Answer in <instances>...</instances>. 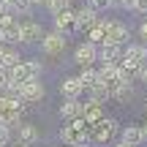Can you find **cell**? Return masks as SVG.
Returning <instances> with one entry per match:
<instances>
[{
	"mask_svg": "<svg viewBox=\"0 0 147 147\" xmlns=\"http://www.w3.org/2000/svg\"><path fill=\"white\" fill-rule=\"evenodd\" d=\"M44 36H47V30L36 19H22L19 22V44H41Z\"/></svg>",
	"mask_w": 147,
	"mask_h": 147,
	"instance_id": "cell-4",
	"label": "cell"
},
{
	"mask_svg": "<svg viewBox=\"0 0 147 147\" xmlns=\"http://www.w3.org/2000/svg\"><path fill=\"white\" fill-rule=\"evenodd\" d=\"M120 136H123V142H128V144H134V147L144 142L142 125H125V128H123V134H120Z\"/></svg>",
	"mask_w": 147,
	"mask_h": 147,
	"instance_id": "cell-15",
	"label": "cell"
},
{
	"mask_svg": "<svg viewBox=\"0 0 147 147\" xmlns=\"http://www.w3.org/2000/svg\"><path fill=\"white\" fill-rule=\"evenodd\" d=\"M79 79L84 82V87H90V84H95V82H98V71H95L93 65H84L82 74H79Z\"/></svg>",
	"mask_w": 147,
	"mask_h": 147,
	"instance_id": "cell-20",
	"label": "cell"
},
{
	"mask_svg": "<svg viewBox=\"0 0 147 147\" xmlns=\"http://www.w3.org/2000/svg\"><path fill=\"white\" fill-rule=\"evenodd\" d=\"M11 14H19V16H30V11L36 8L33 0H11Z\"/></svg>",
	"mask_w": 147,
	"mask_h": 147,
	"instance_id": "cell-19",
	"label": "cell"
},
{
	"mask_svg": "<svg viewBox=\"0 0 147 147\" xmlns=\"http://www.w3.org/2000/svg\"><path fill=\"white\" fill-rule=\"evenodd\" d=\"M82 90H87V87H84V82L79 76H65L63 82H60V93H63L65 98H79Z\"/></svg>",
	"mask_w": 147,
	"mask_h": 147,
	"instance_id": "cell-10",
	"label": "cell"
},
{
	"mask_svg": "<svg viewBox=\"0 0 147 147\" xmlns=\"http://www.w3.org/2000/svg\"><path fill=\"white\" fill-rule=\"evenodd\" d=\"M90 134H93V125H90L84 117H76V120L68 123V125L60 128V136H63V142H68V144H84Z\"/></svg>",
	"mask_w": 147,
	"mask_h": 147,
	"instance_id": "cell-1",
	"label": "cell"
},
{
	"mask_svg": "<svg viewBox=\"0 0 147 147\" xmlns=\"http://www.w3.org/2000/svg\"><path fill=\"white\" fill-rule=\"evenodd\" d=\"M136 14H147V0H136Z\"/></svg>",
	"mask_w": 147,
	"mask_h": 147,
	"instance_id": "cell-29",
	"label": "cell"
},
{
	"mask_svg": "<svg viewBox=\"0 0 147 147\" xmlns=\"http://www.w3.org/2000/svg\"><path fill=\"white\" fill-rule=\"evenodd\" d=\"M84 5H90V8H95V11H101V8H106V0H82Z\"/></svg>",
	"mask_w": 147,
	"mask_h": 147,
	"instance_id": "cell-25",
	"label": "cell"
},
{
	"mask_svg": "<svg viewBox=\"0 0 147 147\" xmlns=\"http://www.w3.org/2000/svg\"><path fill=\"white\" fill-rule=\"evenodd\" d=\"M117 147H134V144H128V142H120V144H117Z\"/></svg>",
	"mask_w": 147,
	"mask_h": 147,
	"instance_id": "cell-32",
	"label": "cell"
},
{
	"mask_svg": "<svg viewBox=\"0 0 147 147\" xmlns=\"http://www.w3.org/2000/svg\"><path fill=\"white\" fill-rule=\"evenodd\" d=\"M74 16H76V11H71V8H65L63 14L52 16V19H55V30H60V33L71 30V27H74Z\"/></svg>",
	"mask_w": 147,
	"mask_h": 147,
	"instance_id": "cell-16",
	"label": "cell"
},
{
	"mask_svg": "<svg viewBox=\"0 0 147 147\" xmlns=\"http://www.w3.org/2000/svg\"><path fill=\"white\" fill-rule=\"evenodd\" d=\"M8 84H11L8 71H5V68H0V95H3V93H8Z\"/></svg>",
	"mask_w": 147,
	"mask_h": 147,
	"instance_id": "cell-22",
	"label": "cell"
},
{
	"mask_svg": "<svg viewBox=\"0 0 147 147\" xmlns=\"http://www.w3.org/2000/svg\"><path fill=\"white\" fill-rule=\"evenodd\" d=\"M0 52H3V41H0Z\"/></svg>",
	"mask_w": 147,
	"mask_h": 147,
	"instance_id": "cell-35",
	"label": "cell"
},
{
	"mask_svg": "<svg viewBox=\"0 0 147 147\" xmlns=\"http://www.w3.org/2000/svg\"><path fill=\"white\" fill-rule=\"evenodd\" d=\"M36 5H49V0H33Z\"/></svg>",
	"mask_w": 147,
	"mask_h": 147,
	"instance_id": "cell-30",
	"label": "cell"
},
{
	"mask_svg": "<svg viewBox=\"0 0 147 147\" xmlns=\"http://www.w3.org/2000/svg\"><path fill=\"white\" fill-rule=\"evenodd\" d=\"M82 117L90 123V125L101 123V120H104V104H98V101H93V98H90L87 104H84V115H82Z\"/></svg>",
	"mask_w": 147,
	"mask_h": 147,
	"instance_id": "cell-13",
	"label": "cell"
},
{
	"mask_svg": "<svg viewBox=\"0 0 147 147\" xmlns=\"http://www.w3.org/2000/svg\"><path fill=\"white\" fill-rule=\"evenodd\" d=\"M123 44H101L98 47V60L101 63H120L123 60Z\"/></svg>",
	"mask_w": 147,
	"mask_h": 147,
	"instance_id": "cell-9",
	"label": "cell"
},
{
	"mask_svg": "<svg viewBox=\"0 0 147 147\" xmlns=\"http://www.w3.org/2000/svg\"><path fill=\"white\" fill-rule=\"evenodd\" d=\"M142 134H144V142H147V123H144V125H142Z\"/></svg>",
	"mask_w": 147,
	"mask_h": 147,
	"instance_id": "cell-31",
	"label": "cell"
},
{
	"mask_svg": "<svg viewBox=\"0 0 147 147\" xmlns=\"http://www.w3.org/2000/svg\"><path fill=\"white\" fill-rule=\"evenodd\" d=\"M95 60H98V44L84 41V44H79V47L74 49V63H76L79 68H84V65H93Z\"/></svg>",
	"mask_w": 147,
	"mask_h": 147,
	"instance_id": "cell-5",
	"label": "cell"
},
{
	"mask_svg": "<svg viewBox=\"0 0 147 147\" xmlns=\"http://www.w3.org/2000/svg\"><path fill=\"white\" fill-rule=\"evenodd\" d=\"M139 38H142V41L147 44V19L142 22V25H139Z\"/></svg>",
	"mask_w": 147,
	"mask_h": 147,
	"instance_id": "cell-28",
	"label": "cell"
},
{
	"mask_svg": "<svg viewBox=\"0 0 147 147\" xmlns=\"http://www.w3.org/2000/svg\"><path fill=\"white\" fill-rule=\"evenodd\" d=\"M16 136H19V142L25 144H36L38 142V128L33 125V123H22V125H16Z\"/></svg>",
	"mask_w": 147,
	"mask_h": 147,
	"instance_id": "cell-14",
	"label": "cell"
},
{
	"mask_svg": "<svg viewBox=\"0 0 147 147\" xmlns=\"http://www.w3.org/2000/svg\"><path fill=\"white\" fill-rule=\"evenodd\" d=\"M63 147H79V144H68V142H65V144H63Z\"/></svg>",
	"mask_w": 147,
	"mask_h": 147,
	"instance_id": "cell-34",
	"label": "cell"
},
{
	"mask_svg": "<svg viewBox=\"0 0 147 147\" xmlns=\"http://www.w3.org/2000/svg\"><path fill=\"white\" fill-rule=\"evenodd\" d=\"M136 79H139V82H147V63H142V65H139V71H136Z\"/></svg>",
	"mask_w": 147,
	"mask_h": 147,
	"instance_id": "cell-26",
	"label": "cell"
},
{
	"mask_svg": "<svg viewBox=\"0 0 147 147\" xmlns=\"http://www.w3.org/2000/svg\"><path fill=\"white\" fill-rule=\"evenodd\" d=\"M8 139H11V128L0 123V147H5V144H8Z\"/></svg>",
	"mask_w": 147,
	"mask_h": 147,
	"instance_id": "cell-24",
	"label": "cell"
},
{
	"mask_svg": "<svg viewBox=\"0 0 147 147\" xmlns=\"http://www.w3.org/2000/svg\"><path fill=\"white\" fill-rule=\"evenodd\" d=\"M22 63V57H19V52L16 49H5L3 47V52H0V68H14V65H19Z\"/></svg>",
	"mask_w": 147,
	"mask_h": 147,
	"instance_id": "cell-17",
	"label": "cell"
},
{
	"mask_svg": "<svg viewBox=\"0 0 147 147\" xmlns=\"http://www.w3.org/2000/svg\"><path fill=\"white\" fill-rule=\"evenodd\" d=\"M104 25H106V41L104 44H123V47L128 44L131 27H128L125 22H120V19H104Z\"/></svg>",
	"mask_w": 147,
	"mask_h": 147,
	"instance_id": "cell-2",
	"label": "cell"
},
{
	"mask_svg": "<svg viewBox=\"0 0 147 147\" xmlns=\"http://www.w3.org/2000/svg\"><path fill=\"white\" fill-rule=\"evenodd\" d=\"M60 115H63V120H76L84 115V104H79V98H65L60 104Z\"/></svg>",
	"mask_w": 147,
	"mask_h": 147,
	"instance_id": "cell-11",
	"label": "cell"
},
{
	"mask_svg": "<svg viewBox=\"0 0 147 147\" xmlns=\"http://www.w3.org/2000/svg\"><path fill=\"white\" fill-rule=\"evenodd\" d=\"M47 8H49V14H52V16H57V14H63L65 8H71V0H49Z\"/></svg>",
	"mask_w": 147,
	"mask_h": 147,
	"instance_id": "cell-21",
	"label": "cell"
},
{
	"mask_svg": "<svg viewBox=\"0 0 147 147\" xmlns=\"http://www.w3.org/2000/svg\"><path fill=\"white\" fill-rule=\"evenodd\" d=\"M27 71H30V76H38L41 74V60H25Z\"/></svg>",
	"mask_w": 147,
	"mask_h": 147,
	"instance_id": "cell-23",
	"label": "cell"
},
{
	"mask_svg": "<svg viewBox=\"0 0 147 147\" xmlns=\"http://www.w3.org/2000/svg\"><path fill=\"white\" fill-rule=\"evenodd\" d=\"M123 57L125 60H134V63H147V44H125V49H123Z\"/></svg>",
	"mask_w": 147,
	"mask_h": 147,
	"instance_id": "cell-12",
	"label": "cell"
},
{
	"mask_svg": "<svg viewBox=\"0 0 147 147\" xmlns=\"http://www.w3.org/2000/svg\"><path fill=\"white\" fill-rule=\"evenodd\" d=\"M101 16H98V11L95 8H90V5H82V8L76 11V16H74V30H90V27L98 22Z\"/></svg>",
	"mask_w": 147,
	"mask_h": 147,
	"instance_id": "cell-7",
	"label": "cell"
},
{
	"mask_svg": "<svg viewBox=\"0 0 147 147\" xmlns=\"http://www.w3.org/2000/svg\"><path fill=\"white\" fill-rule=\"evenodd\" d=\"M19 95L27 101V104H36V101H41V98H44V82H41L38 76H30L27 82H22Z\"/></svg>",
	"mask_w": 147,
	"mask_h": 147,
	"instance_id": "cell-6",
	"label": "cell"
},
{
	"mask_svg": "<svg viewBox=\"0 0 147 147\" xmlns=\"http://www.w3.org/2000/svg\"><path fill=\"white\" fill-rule=\"evenodd\" d=\"M16 147H30V144H25V142H19V144H16Z\"/></svg>",
	"mask_w": 147,
	"mask_h": 147,
	"instance_id": "cell-33",
	"label": "cell"
},
{
	"mask_svg": "<svg viewBox=\"0 0 147 147\" xmlns=\"http://www.w3.org/2000/svg\"><path fill=\"white\" fill-rule=\"evenodd\" d=\"M87 41L98 44V47H101V44L106 41V25H104V19H98V22H95V25H93V27L87 30Z\"/></svg>",
	"mask_w": 147,
	"mask_h": 147,
	"instance_id": "cell-18",
	"label": "cell"
},
{
	"mask_svg": "<svg viewBox=\"0 0 147 147\" xmlns=\"http://www.w3.org/2000/svg\"><path fill=\"white\" fill-rule=\"evenodd\" d=\"M115 131H117V120H112V117H104L101 123H95V125H93L95 142H109V139L115 136Z\"/></svg>",
	"mask_w": 147,
	"mask_h": 147,
	"instance_id": "cell-8",
	"label": "cell"
},
{
	"mask_svg": "<svg viewBox=\"0 0 147 147\" xmlns=\"http://www.w3.org/2000/svg\"><path fill=\"white\" fill-rule=\"evenodd\" d=\"M144 106H147V101H144Z\"/></svg>",
	"mask_w": 147,
	"mask_h": 147,
	"instance_id": "cell-36",
	"label": "cell"
},
{
	"mask_svg": "<svg viewBox=\"0 0 147 147\" xmlns=\"http://www.w3.org/2000/svg\"><path fill=\"white\" fill-rule=\"evenodd\" d=\"M65 33H60V30H49L47 36L41 38V52L47 55V57H60L63 55V49H65Z\"/></svg>",
	"mask_w": 147,
	"mask_h": 147,
	"instance_id": "cell-3",
	"label": "cell"
},
{
	"mask_svg": "<svg viewBox=\"0 0 147 147\" xmlns=\"http://www.w3.org/2000/svg\"><path fill=\"white\" fill-rule=\"evenodd\" d=\"M120 8H125V11H136V0H120Z\"/></svg>",
	"mask_w": 147,
	"mask_h": 147,
	"instance_id": "cell-27",
	"label": "cell"
}]
</instances>
